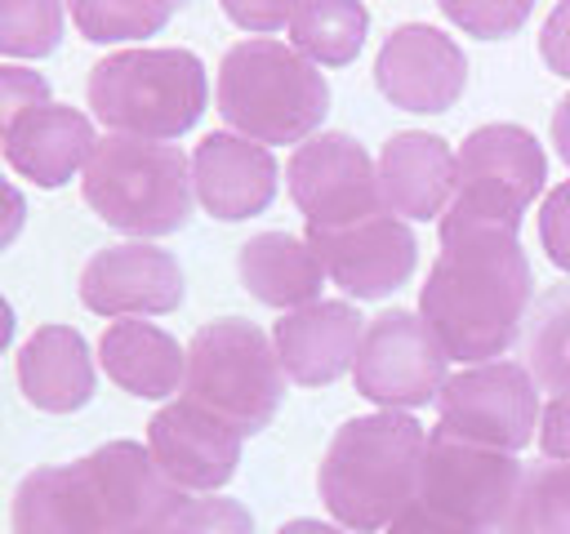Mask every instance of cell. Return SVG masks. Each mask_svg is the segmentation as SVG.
Here are the masks:
<instances>
[{
	"instance_id": "cell-1",
	"label": "cell",
	"mask_w": 570,
	"mask_h": 534,
	"mask_svg": "<svg viewBox=\"0 0 570 534\" xmlns=\"http://www.w3.org/2000/svg\"><path fill=\"white\" fill-rule=\"evenodd\" d=\"M530 258L517 231L441 222V254L419 289V316L450 360H499L530 307Z\"/></svg>"
},
{
	"instance_id": "cell-2",
	"label": "cell",
	"mask_w": 570,
	"mask_h": 534,
	"mask_svg": "<svg viewBox=\"0 0 570 534\" xmlns=\"http://www.w3.org/2000/svg\"><path fill=\"white\" fill-rule=\"evenodd\" d=\"M423 449V427L401 409L347 418L330 436L316 472L325 512L352 534L387 530L414 503Z\"/></svg>"
},
{
	"instance_id": "cell-3",
	"label": "cell",
	"mask_w": 570,
	"mask_h": 534,
	"mask_svg": "<svg viewBox=\"0 0 570 534\" xmlns=\"http://www.w3.org/2000/svg\"><path fill=\"white\" fill-rule=\"evenodd\" d=\"M218 116L249 142H303L330 111V85L294 44L254 36L223 53L214 85Z\"/></svg>"
},
{
	"instance_id": "cell-4",
	"label": "cell",
	"mask_w": 570,
	"mask_h": 534,
	"mask_svg": "<svg viewBox=\"0 0 570 534\" xmlns=\"http://www.w3.org/2000/svg\"><path fill=\"white\" fill-rule=\"evenodd\" d=\"M85 93L111 134L169 142L200 120L209 80L191 49H120L94 62Z\"/></svg>"
},
{
	"instance_id": "cell-5",
	"label": "cell",
	"mask_w": 570,
	"mask_h": 534,
	"mask_svg": "<svg viewBox=\"0 0 570 534\" xmlns=\"http://www.w3.org/2000/svg\"><path fill=\"white\" fill-rule=\"evenodd\" d=\"M80 196L125 236H169L191 218V160L174 142L107 134L85 165Z\"/></svg>"
},
{
	"instance_id": "cell-6",
	"label": "cell",
	"mask_w": 570,
	"mask_h": 534,
	"mask_svg": "<svg viewBox=\"0 0 570 534\" xmlns=\"http://www.w3.org/2000/svg\"><path fill=\"white\" fill-rule=\"evenodd\" d=\"M183 400L218 414L240 436L263 432L285 400V369L276 343L254 320H209L187 343Z\"/></svg>"
},
{
	"instance_id": "cell-7",
	"label": "cell",
	"mask_w": 570,
	"mask_h": 534,
	"mask_svg": "<svg viewBox=\"0 0 570 534\" xmlns=\"http://www.w3.org/2000/svg\"><path fill=\"white\" fill-rule=\"evenodd\" d=\"M548 156L521 125H481L454 151V196L441 214L450 227L517 231L530 200L543 191Z\"/></svg>"
},
{
	"instance_id": "cell-8",
	"label": "cell",
	"mask_w": 570,
	"mask_h": 534,
	"mask_svg": "<svg viewBox=\"0 0 570 534\" xmlns=\"http://www.w3.org/2000/svg\"><path fill=\"white\" fill-rule=\"evenodd\" d=\"M517 485H521V463L512 454L450 436L445 427H432L414 503L441 516L481 525V530H499L512 507Z\"/></svg>"
},
{
	"instance_id": "cell-9",
	"label": "cell",
	"mask_w": 570,
	"mask_h": 534,
	"mask_svg": "<svg viewBox=\"0 0 570 534\" xmlns=\"http://www.w3.org/2000/svg\"><path fill=\"white\" fill-rule=\"evenodd\" d=\"M436 414L450 436L517 454L539 427V383L517 360H485L450 374L436 392Z\"/></svg>"
},
{
	"instance_id": "cell-10",
	"label": "cell",
	"mask_w": 570,
	"mask_h": 534,
	"mask_svg": "<svg viewBox=\"0 0 570 534\" xmlns=\"http://www.w3.org/2000/svg\"><path fill=\"white\" fill-rule=\"evenodd\" d=\"M445 352L414 312H383L365 325L352 383L365 400L383 409H419L432 405L436 392L445 387Z\"/></svg>"
},
{
	"instance_id": "cell-11",
	"label": "cell",
	"mask_w": 570,
	"mask_h": 534,
	"mask_svg": "<svg viewBox=\"0 0 570 534\" xmlns=\"http://www.w3.org/2000/svg\"><path fill=\"white\" fill-rule=\"evenodd\" d=\"M285 182L307 227H347L387 209L370 151L347 134H316L298 142L285 165Z\"/></svg>"
},
{
	"instance_id": "cell-12",
	"label": "cell",
	"mask_w": 570,
	"mask_h": 534,
	"mask_svg": "<svg viewBox=\"0 0 570 534\" xmlns=\"http://www.w3.org/2000/svg\"><path fill=\"white\" fill-rule=\"evenodd\" d=\"M307 245L321 258L325 276L352 298L396 294L419 263V240L392 209L370 214L347 227H307Z\"/></svg>"
},
{
	"instance_id": "cell-13",
	"label": "cell",
	"mask_w": 570,
	"mask_h": 534,
	"mask_svg": "<svg viewBox=\"0 0 570 534\" xmlns=\"http://www.w3.org/2000/svg\"><path fill=\"white\" fill-rule=\"evenodd\" d=\"M374 85L392 107L436 116L463 98L468 58L445 31L428 22H405L383 40L374 58Z\"/></svg>"
},
{
	"instance_id": "cell-14",
	"label": "cell",
	"mask_w": 570,
	"mask_h": 534,
	"mask_svg": "<svg viewBox=\"0 0 570 534\" xmlns=\"http://www.w3.org/2000/svg\"><path fill=\"white\" fill-rule=\"evenodd\" d=\"M147 449L183 494H209L236 476L240 432L191 400H169L147 423Z\"/></svg>"
},
{
	"instance_id": "cell-15",
	"label": "cell",
	"mask_w": 570,
	"mask_h": 534,
	"mask_svg": "<svg viewBox=\"0 0 570 534\" xmlns=\"http://www.w3.org/2000/svg\"><path fill=\"white\" fill-rule=\"evenodd\" d=\"M80 303L94 316H165L183 303V267L142 240L107 245L80 271Z\"/></svg>"
},
{
	"instance_id": "cell-16",
	"label": "cell",
	"mask_w": 570,
	"mask_h": 534,
	"mask_svg": "<svg viewBox=\"0 0 570 534\" xmlns=\"http://www.w3.org/2000/svg\"><path fill=\"white\" fill-rule=\"evenodd\" d=\"M80 463L102 503L107 534L156 530L187 503V494L156 467L151 449H142L138 441H107L94 454H85Z\"/></svg>"
},
{
	"instance_id": "cell-17",
	"label": "cell",
	"mask_w": 570,
	"mask_h": 534,
	"mask_svg": "<svg viewBox=\"0 0 570 534\" xmlns=\"http://www.w3.org/2000/svg\"><path fill=\"white\" fill-rule=\"evenodd\" d=\"M276 160L263 142L240 134H205L191 151V187L205 214L218 222H245L276 196Z\"/></svg>"
},
{
	"instance_id": "cell-18",
	"label": "cell",
	"mask_w": 570,
	"mask_h": 534,
	"mask_svg": "<svg viewBox=\"0 0 570 534\" xmlns=\"http://www.w3.org/2000/svg\"><path fill=\"white\" fill-rule=\"evenodd\" d=\"M361 334L365 325L356 307H347L343 298H316L307 307L285 312L272 329V343L285 378H294L298 387H325L356 365Z\"/></svg>"
},
{
	"instance_id": "cell-19",
	"label": "cell",
	"mask_w": 570,
	"mask_h": 534,
	"mask_svg": "<svg viewBox=\"0 0 570 534\" xmlns=\"http://www.w3.org/2000/svg\"><path fill=\"white\" fill-rule=\"evenodd\" d=\"M379 191L383 205L401 218L428 222L441 218L454 196V151L436 134H392L379 156Z\"/></svg>"
},
{
	"instance_id": "cell-20",
	"label": "cell",
	"mask_w": 570,
	"mask_h": 534,
	"mask_svg": "<svg viewBox=\"0 0 570 534\" xmlns=\"http://www.w3.org/2000/svg\"><path fill=\"white\" fill-rule=\"evenodd\" d=\"M94 147H98V138H94V125L85 111L62 107V102H45L13 125V134L4 138V160L27 182L53 191V187L71 182L76 169L89 165Z\"/></svg>"
},
{
	"instance_id": "cell-21",
	"label": "cell",
	"mask_w": 570,
	"mask_h": 534,
	"mask_svg": "<svg viewBox=\"0 0 570 534\" xmlns=\"http://www.w3.org/2000/svg\"><path fill=\"white\" fill-rule=\"evenodd\" d=\"M18 387L45 414H71L94 396V356L80 329L40 325L18 352Z\"/></svg>"
},
{
	"instance_id": "cell-22",
	"label": "cell",
	"mask_w": 570,
	"mask_h": 534,
	"mask_svg": "<svg viewBox=\"0 0 570 534\" xmlns=\"http://www.w3.org/2000/svg\"><path fill=\"white\" fill-rule=\"evenodd\" d=\"M13 534H107L102 503L85 463L36 467L13 490Z\"/></svg>"
},
{
	"instance_id": "cell-23",
	"label": "cell",
	"mask_w": 570,
	"mask_h": 534,
	"mask_svg": "<svg viewBox=\"0 0 570 534\" xmlns=\"http://www.w3.org/2000/svg\"><path fill=\"white\" fill-rule=\"evenodd\" d=\"M98 365L116 387L142 400H165L183 387L187 352L151 320H111L98 338Z\"/></svg>"
},
{
	"instance_id": "cell-24",
	"label": "cell",
	"mask_w": 570,
	"mask_h": 534,
	"mask_svg": "<svg viewBox=\"0 0 570 534\" xmlns=\"http://www.w3.org/2000/svg\"><path fill=\"white\" fill-rule=\"evenodd\" d=\"M240 285L267 307H307L325 285V267L307 240L289 231H258L236 254Z\"/></svg>"
},
{
	"instance_id": "cell-25",
	"label": "cell",
	"mask_w": 570,
	"mask_h": 534,
	"mask_svg": "<svg viewBox=\"0 0 570 534\" xmlns=\"http://www.w3.org/2000/svg\"><path fill=\"white\" fill-rule=\"evenodd\" d=\"M370 31V9L361 0H303L289 22V40L307 62L347 67Z\"/></svg>"
},
{
	"instance_id": "cell-26",
	"label": "cell",
	"mask_w": 570,
	"mask_h": 534,
	"mask_svg": "<svg viewBox=\"0 0 570 534\" xmlns=\"http://www.w3.org/2000/svg\"><path fill=\"white\" fill-rule=\"evenodd\" d=\"M499 534H570V463H530Z\"/></svg>"
},
{
	"instance_id": "cell-27",
	"label": "cell",
	"mask_w": 570,
	"mask_h": 534,
	"mask_svg": "<svg viewBox=\"0 0 570 534\" xmlns=\"http://www.w3.org/2000/svg\"><path fill=\"white\" fill-rule=\"evenodd\" d=\"M525 369L552 396H570V285H552L525 329Z\"/></svg>"
},
{
	"instance_id": "cell-28",
	"label": "cell",
	"mask_w": 570,
	"mask_h": 534,
	"mask_svg": "<svg viewBox=\"0 0 570 534\" xmlns=\"http://www.w3.org/2000/svg\"><path fill=\"white\" fill-rule=\"evenodd\" d=\"M187 0H67L71 22L94 44H120V40H147L165 31V22Z\"/></svg>"
},
{
	"instance_id": "cell-29",
	"label": "cell",
	"mask_w": 570,
	"mask_h": 534,
	"mask_svg": "<svg viewBox=\"0 0 570 534\" xmlns=\"http://www.w3.org/2000/svg\"><path fill=\"white\" fill-rule=\"evenodd\" d=\"M62 40V0H0V53L49 58Z\"/></svg>"
},
{
	"instance_id": "cell-30",
	"label": "cell",
	"mask_w": 570,
	"mask_h": 534,
	"mask_svg": "<svg viewBox=\"0 0 570 534\" xmlns=\"http://www.w3.org/2000/svg\"><path fill=\"white\" fill-rule=\"evenodd\" d=\"M436 4H441V13H445L459 31L476 36V40L517 36L521 22H525L530 9H534V0H436Z\"/></svg>"
},
{
	"instance_id": "cell-31",
	"label": "cell",
	"mask_w": 570,
	"mask_h": 534,
	"mask_svg": "<svg viewBox=\"0 0 570 534\" xmlns=\"http://www.w3.org/2000/svg\"><path fill=\"white\" fill-rule=\"evenodd\" d=\"M165 534H254V516L236 498H187L165 521Z\"/></svg>"
},
{
	"instance_id": "cell-32",
	"label": "cell",
	"mask_w": 570,
	"mask_h": 534,
	"mask_svg": "<svg viewBox=\"0 0 570 534\" xmlns=\"http://www.w3.org/2000/svg\"><path fill=\"white\" fill-rule=\"evenodd\" d=\"M49 102V80L27 67H0V142L13 134L22 116Z\"/></svg>"
},
{
	"instance_id": "cell-33",
	"label": "cell",
	"mask_w": 570,
	"mask_h": 534,
	"mask_svg": "<svg viewBox=\"0 0 570 534\" xmlns=\"http://www.w3.org/2000/svg\"><path fill=\"white\" fill-rule=\"evenodd\" d=\"M539 240H543V254L552 258V267H561L570 276V182L548 191V200L539 209Z\"/></svg>"
},
{
	"instance_id": "cell-34",
	"label": "cell",
	"mask_w": 570,
	"mask_h": 534,
	"mask_svg": "<svg viewBox=\"0 0 570 534\" xmlns=\"http://www.w3.org/2000/svg\"><path fill=\"white\" fill-rule=\"evenodd\" d=\"M223 13L240 27V31H281L294 22V13L303 9V0H218Z\"/></svg>"
},
{
	"instance_id": "cell-35",
	"label": "cell",
	"mask_w": 570,
	"mask_h": 534,
	"mask_svg": "<svg viewBox=\"0 0 570 534\" xmlns=\"http://www.w3.org/2000/svg\"><path fill=\"white\" fill-rule=\"evenodd\" d=\"M539 58L548 62V71L570 80V0H557V9L548 13L539 31Z\"/></svg>"
},
{
	"instance_id": "cell-36",
	"label": "cell",
	"mask_w": 570,
	"mask_h": 534,
	"mask_svg": "<svg viewBox=\"0 0 570 534\" xmlns=\"http://www.w3.org/2000/svg\"><path fill=\"white\" fill-rule=\"evenodd\" d=\"M383 534H494V530H481V525L441 516V512H432V507H423V503H410Z\"/></svg>"
},
{
	"instance_id": "cell-37",
	"label": "cell",
	"mask_w": 570,
	"mask_h": 534,
	"mask_svg": "<svg viewBox=\"0 0 570 534\" xmlns=\"http://www.w3.org/2000/svg\"><path fill=\"white\" fill-rule=\"evenodd\" d=\"M539 449L543 458L570 463V396H552L539 414Z\"/></svg>"
},
{
	"instance_id": "cell-38",
	"label": "cell",
	"mask_w": 570,
	"mask_h": 534,
	"mask_svg": "<svg viewBox=\"0 0 570 534\" xmlns=\"http://www.w3.org/2000/svg\"><path fill=\"white\" fill-rule=\"evenodd\" d=\"M22 222H27V200H22V191L0 178V249H9V245L18 240Z\"/></svg>"
},
{
	"instance_id": "cell-39",
	"label": "cell",
	"mask_w": 570,
	"mask_h": 534,
	"mask_svg": "<svg viewBox=\"0 0 570 534\" xmlns=\"http://www.w3.org/2000/svg\"><path fill=\"white\" fill-rule=\"evenodd\" d=\"M552 142H557V156L570 165V93L552 111Z\"/></svg>"
},
{
	"instance_id": "cell-40",
	"label": "cell",
	"mask_w": 570,
	"mask_h": 534,
	"mask_svg": "<svg viewBox=\"0 0 570 534\" xmlns=\"http://www.w3.org/2000/svg\"><path fill=\"white\" fill-rule=\"evenodd\" d=\"M276 534H347V530H343V525H325V521H307V516H303V521L281 525Z\"/></svg>"
},
{
	"instance_id": "cell-41",
	"label": "cell",
	"mask_w": 570,
	"mask_h": 534,
	"mask_svg": "<svg viewBox=\"0 0 570 534\" xmlns=\"http://www.w3.org/2000/svg\"><path fill=\"white\" fill-rule=\"evenodd\" d=\"M13 325H18V320H13V307H9V298L0 294V356H4V347L13 343Z\"/></svg>"
},
{
	"instance_id": "cell-42",
	"label": "cell",
	"mask_w": 570,
	"mask_h": 534,
	"mask_svg": "<svg viewBox=\"0 0 570 534\" xmlns=\"http://www.w3.org/2000/svg\"><path fill=\"white\" fill-rule=\"evenodd\" d=\"M138 534H165V525H156V530H138Z\"/></svg>"
}]
</instances>
